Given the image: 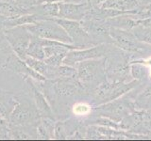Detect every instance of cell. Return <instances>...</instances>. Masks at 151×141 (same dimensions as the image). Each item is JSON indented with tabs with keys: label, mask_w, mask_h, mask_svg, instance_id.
Instances as JSON below:
<instances>
[{
	"label": "cell",
	"mask_w": 151,
	"mask_h": 141,
	"mask_svg": "<svg viewBox=\"0 0 151 141\" xmlns=\"http://www.w3.org/2000/svg\"><path fill=\"white\" fill-rule=\"evenodd\" d=\"M103 109L112 115V118H114V119H123V118L129 115L130 107L125 105L124 103H114L105 105Z\"/></svg>",
	"instance_id": "19"
},
{
	"label": "cell",
	"mask_w": 151,
	"mask_h": 141,
	"mask_svg": "<svg viewBox=\"0 0 151 141\" xmlns=\"http://www.w3.org/2000/svg\"><path fill=\"white\" fill-rule=\"evenodd\" d=\"M108 62V66H105V74L109 78V82H124L130 70L124 56L111 58Z\"/></svg>",
	"instance_id": "11"
},
{
	"label": "cell",
	"mask_w": 151,
	"mask_h": 141,
	"mask_svg": "<svg viewBox=\"0 0 151 141\" xmlns=\"http://www.w3.org/2000/svg\"><path fill=\"white\" fill-rule=\"evenodd\" d=\"M99 8L115 9L127 14H136L141 9L136 0H106Z\"/></svg>",
	"instance_id": "13"
},
{
	"label": "cell",
	"mask_w": 151,
	"mask_h": 141,
	"mask_svg": "<svg viewBox=\"0 0 151 141\" xmlns=\"http://www.w3.org/2000/svg\"><path fill=\"white\" fill-rule=\"evenodd\" d=\"M4 35L14 53L20 58L25 59L28 45L32 39V34L27 29L26 26L5 28Z\"/></svg>",
	"instance_id": "2"
},
{
	"label": "cell",
	"mask_w": 151,
	"mask_h": 141,
	"mask_svg": "<svg viewBox=\"0 0 151 141\" xmlns=\"http://www.w3.org/2000/svg\"><path fill=\"white\" fill-rule=\"evenodd\" d=\"M60 11L58 18L80 22L91 11L92 4L89 2H59Z\"/></svg>",
	"instance_id": "10"
},
{
	"label": "cell",
	"mask_w": 151,
	"mask_h": 141,
	"mask_svg": "<svg viewBox=\"0 0 151 141\" xmlns=\"http://www.w3.org/2000/svg\"><path fill=\"white\" fill-rule=\"evenodd\" d=\"M15 2L24 9H30L37 4V0H15Z\"/></svg>",
	"instance_id": "25"
},
{
	"label": "cell",
	"mask_w": 151,
	"mask_h": 141,
	"mask_svg": "<svg viewBox=\"0 0 151 141\" xmlns=\"http://www.w3.org/2000/svg\"><path fill=\"white\" fill-rule=\"evenodd\" d=\"M27 29L29 31L32 36L41 39L59 41L64 43H72V40L64 30V28L60 26L50 18H45L35 24L26 25Z\"/></svg>",
	"instance_id": "1"
},
{
	"label": "cell",
	"mask_w": 151,
	"mask_h": 141,
	"mask_svg": "<svg viewBox=\"0 0 151 141\" xmlns=\"http://www.w3.org/2000/svg\"><path fill=\"white\" fill-rule=\"evenodd\" d=\"M9 121L0 117V137H9Z\"/></svg>",
	"instance_id": "24"
},
{
	"label": "cell",
	"mask_w": 151,
	"mask_h": 141,
	"mask_svg": "<svg viewBox=\"0 0 151 141\" xmlns=\"http://www.w3.org/2000/svg\"><path fill=\"white\" fill-rule=\"evenodd\" d=\"M109 33L112 40V43L122 50L129 52H140L144 49L143 42L137 39L131 30L110 26Z\"/></svg>",
	"instance_id": "5"
},
{
	"label": "cell",
	"mask_w": 151,
	"mask_h": 141,
	"mask_svg": "<svg viewBox=\"0 0 151 141\" xmlns=\"http://www.w3.org/2000/svg\"><path fill=\"white\" fill-rule=\"evenodd\" d=\"M1 68L4 70H11V72L16 73L24 77H30L38 82H45L46 80L45 76H42V74L31 69L26 63L25 60L20 58L15 54L9 55L6 61L4 62V64L1 65Z\"/></svg>",
	"instance_id": "8"
},
{
	"label": "cell",
	"mask_w": 151,
	"mask_h": 141,
	"mask_svg": "<svg viewBox=\"0 0 151 141\" xmlns=\"http://www.w3.org/2000/svg\"><path fill=\"white\" fill-rule=\"evenodd\" d=\"M54 128L55 125L51 118H42L41 123L37 126V136L42 139L54 138Z\"/></svg>",
	"instance_id": "18"
},
{
	"label": "cell",
	"mask_w": 151,
	"mask_h": 141,
	"mask_svg": "<svg viewBox=\"0 0 151 141\" xmlns=\"http://www.w3.org/2000/svg\"><path fill=\"white\" fill-rule=\"evenodd\" d=\"M38 115H40L39 112L31 107V105L27 102H20L18 99L16 105L9 116L8 121L9 125L26 126L35 122L38 119Z\"/></svg>",
	"instance_id": "7"
},
{
	"label": "cell",
	"mask_w": 151,
	"mask_h": 141,
	"mask_svg": "<svg viewBox=\"0 0 151 141\" xmlns=\"http://www.w3.org/2000/svg\"><path fill=\"white\" fill-rule=\"evenodd\" d=\"M135 105L144 110L151 108V85L145 88V90L136 98Z\"/></svg>",
	"instance_id": "21"
},
{
	"label": "cell",
	"mask_w": 151,
	"mask_h": 141,
	"mask_svg": "<svg viewBox=\"0 0 151 141\" xmlns=\"http://www.w3.org/2000/svg\"><path fill=\"white\" fill-rule=\"evenodd\" d=\"M111 53V49L108 43H98L89 48L70 50L63 59V64L69 66H76L78 62L89 59H96L105 56Z\"/></svg>",
	"instance_id": "3"
},
{
	"label": "cell",
	"mask_w": 151,
	"mask_h": 141,
	"mask_svg": "<svg viewBox=\"0 0 151 141\" xmlns=\"http://www.w3.org/2000/svg\"><path fill=\"white\" fill-rule=\"evenodd\" d=\"M137 84V80L129 82V83H124V82H104L102 84H99L97 86L96 91V96L97 99H100L104 103L111 102L120 97L124 93L129 91L130 89L133 88Z\"/></svg>",
	"instance_id": "6"
},
{
	"label": "cell",
	"mask_w": 151,
	"mask_h": 141,
	"mask_svg": "<svg viewBox=\"0 0 151 141\" xmlns=\"http://www.w3.org/2000/svg\"><path fill=\"white\" fill-rule=\"evenodd\" d=\"M81 0H49V2H75V3H81Z\"/></svg>",
	"instance_id": "28"
},
{
	"label": "cell",
	"mask_w": 151,
	"mask_h": 141,
	"mask_svg": "<svg viewBox=\"0 0 151 141\" xmlns=\"http://www.w3.org/2000/svg\"><path fill=\"white\" fill-rule=\"evenodd\" d=\"M136 1L141 8L146 7V6H148V5L151 4V0H136Z\"/></svg>",
	"instance_id": "27"
},
{
	"label": "cell",
	"mask_w": 151,
	"mask_h": 141,
	"mask_svg": "<svg viewBox=\"0 0 151 141\" xmlns=\"http://www.w3.org/2000/svg\"><path fill=\"white\" fill-rule=\"evenodd\" d=\"M131 31L140 41L151 45V28L137 25L132 28Z\"/></svg>",
	"instance_id": "22"
},
{
	"label": "cell",
	"mask_w": 151,
	"mask_h": 141,
	"mask_svg": "<svg viewBox=\"0 0 151 141\" xmlns=\"http://www.w3.org/2000/svg\"><path fill=\"white\" fill-rule=\"evenodd\" d=\"M27 13H33L31 8L24 9L16 4L15 0H0V16L14 18Z\"/></svg>",
	"instance_id": "14"
},
{
	"label": "cell",
	"mask_w": 151,
	"mask_h": 141,
	"mask_svg": "<svg viewBox=\"0 0 151 141\" xmlns=\"http://www.w3.org/2000/svg\"><path fill=\"white\" fill-rule=\"evenodd\" d=\"M137 25L151 28V15L143 19H136V26Z\"/></svg>",
	"instance_id": "26"
},
{
	"label": "cell",
	"mask_w": 151,
	"mask_h": 141,
	"mask_svg": "<svg viewBox=\"0 0 151 141\" xmlns=\"http://www.w3.org/2000/svg\"><path fill=\"white\" fill-rule=\"evenodd\" d=\"M27 56L40 60L45 59V49H44V45L41 42L40 38L32 36V39L30 41V43L28 45V48L27 51Z\"/></svg>",
	"instance_id": "20"
},
{
	"label": "cell",
	"mask_w": 151,
	"mask_h": 141,
	"mask_svg": "<svg viewBox=\"0 0 151 141\" xmlns=\"http://www.w3.org/2000/svg\"><path fill=\"white\" fill-rule=\"evenodd\" d=\"M17 102L18 99L14 94L0 89V116L8 120Z\"/></svg>",
	"instance_id": "16"
},
{
	"label": "cell",
	"mask_w": 151,
	"mask_h": 141,
	"mask_svg": "<svg viewBox=\"0 0 151 141\" xmlns=\"http://www.w3.org/2000/svg\"><path fill=\"white\" fill-rule=\"evenodd\" d=\"M130 72L131 75L135 79H141L144 77V75L145 73V68L143 65L141 64H131L130 65Z\"/></svg>",
	"instance_id": "23"
},
{
	"label": "cell",
	"mask_w": 151,
	"mask_h": 141,
	"mask_svg": "<svg viewBox=\"0 0 151 141\" xmlns=\"http://www.w3.org/2000/svg\"><path fill=\"white\" fill-rule=\"evenodd\" d=\"M106 0H93V7H99Z\"/></svg>",
	"instance_id": "29"
},
{
	"label": "cell",
	"mask_w": 151,
	"mask_h": 141,
	"mask_svg": "<svg viewBox=\"0 0 151 141\" xmlns=\"http://www.w3.org/2000/svg\"><path fill=\"white\" fill-rule=\"evenodd\" d=\"M78 70V79L83 88H89L97 80L101 72V61L89 59L76 64Z\"/></svg>",
	"instance_id": "9"
},
{
	"label": "cell",
	"mask_w": 151,
	"mask_h": 141,
	"mask_svg": "<svg viewBox=\"0 0 151 141\" xmlns=\"http://www.w3.org/2000/svg\"><path fill=\"white\" fill-rule=\"evenodd\" d=\"M56 23H58L60 26H61L64 30L67 32V34L72 40V43L77 45L80 48H85V47L91 46V44H94L93 41L90 35L85 31L82 27L80 22L68 20V19H63V18H50Z\"/></svg>",
	"instance_id": "4"
},
{
	"label": "cell",
	"mask_w": 151,
	"mask_h": 141,
	"mask_svg": "<svg viewBox=\"0 0 151 141\" xmlns=\"http://www.w3.org/2000/svg\"><path fill=\"white\" fill-rule=\"evenodd\" d=\"M32 12L40 14L46 18H55L58 17L60 11L59 2H45L42 4L35 5L32 8Z\"/></svg>",
	"instance_id": "17"
},
{
	"label": "cell",
	"mask_w": 151,
	"mask_h": 141,
	"mask_svg": "<svg viewBox=\"0 0 151 141\" xmlns=\"http://www.w3.org/2000/svg\"><path fill=\"white\" fill-rule=\"evenodd\" d=\"M47 1H49V0H37V4H36V5L42 4V3H45V2H47Z\"/></svg>",
	"instance_id": "30"
},
{
	"label": "cell",
	"mask_w": 151,
	"mask_h": 141,
	"mask_svg": "<svg viewBox=\"0 0 151 141\" xmlns=\"http://www.w3.org/2000/svg\"><path fill=\"white\" fill-rule=\"evenodd\" d=\"M24 79H25V81L30 88V90L32 91L33 99H34L36 105V109L39 112L40 116H42V118H52L51 107L48 102L46 101L45 96L41 91V89L33 84L30 77H24Z\"/></svg>",
	"instance_id": "12"
},
{
	"label": "cell",
	"mask_w": 151,
	"mask_h": 141,
	"mask_svg": "<svg viewBox=\"0 0 151 141\" xmlns=\"http://www.w3.org/2000/svg\"><path fill=\"white\" fill-rule=\"evenodd\" d=\"M45 18V16H42L37 13H27L14 18H6V20L3 21L2 24L5 28H11L18 26H26L30 25V24H35L41 20H44Z\"/></svg>",
	"instance_id": "15"
}]
</instances>
